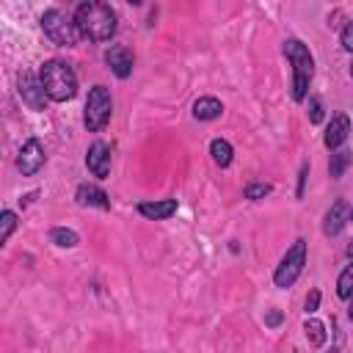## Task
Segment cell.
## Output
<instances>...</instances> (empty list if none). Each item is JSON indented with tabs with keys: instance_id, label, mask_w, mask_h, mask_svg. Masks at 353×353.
I'll list each match as a JSON object with an SVG mask.
<instances>
[{
	"instance_id": "277c9868",
	"label": "cell",
	"mask_w": 353,
	"mask_h": 353,
	"mask_svg": "<svg viewBox=\"0 0 353 353\" xmlns=\"http://www.w3.org/2000/svg\"><path fill=\"white\" fill-rule=\"evenodd\" d=\"M41 30L58 47H74L83 39L80 30H77L74 14H66L63 8H47L41 14Z\"/></svg>"
},
{
	"instance_id": "4316f807",
	"label": "cell",
	"mask_w": 353,
	"mask_h": 353,
	"mask_svg": "<svg viewBox=\"0 0 353 353\" xmlns=\"http://www.w3.org/2000/svg\"><path fill=\"white\" fill-rule=\"evenodd\" d=\"M265 323H268L270 328H276V325L281 323V312H279V309H270V312H268V317H265Z\"/></svg>"
},
{
	"instance_id": "484cf974",
	"label": "cell",
	"mask_w": 353,
	"mask_h": 353,
	"mask_svg": "<svg viewBox=\"0 0 353 353\" xmlns=\"http://www.w3.org/2000/svg\"><path fill=\"white\" fill-rule=\"evenodd\" d=\"M306 176H309V163L301 165V174H298V196H303V185H306Z\"/></svg>"
},
{
	"instance_id": "4fadbf2b",
	"label": "cell",
	"mask_w": 353,
	"mask_h": 353,
	"mask_svg": "<svg viewBox=\"0 0 353 353\" xmlns=\"http://www.w3.org/2000/svg\"><path fill=\"white\" fill-rule=\"evenodd\" d=\"M350 221V207L345 204V201H334L331 204V210L325 212V221H323V232L328 234V237H334V234H339L342 232V226Z\"/></svg>"
},
{
	"instance_id": "d4e9b609",
	"label": "cell",
	"mask_w": 353,
	"mask_h": 353,
	"mask_svg": "<svg viewBox=\"0 0 353 353\" xmlns=\"http://www.w3.org/2000/svg\"><path fill=\"white\" fill-rule=\"evenodd\" d=\"M339 39H342V47H345L347 52H353V19L342 28V36H339Z\"/></svg>"
},
{
	"instance_id": "ffe728a7",
	"label": "cell",
	"mask_w": 353,
	"mask_h": 353,
	"mask_svg": "<svg viewBox=\"0 0 353 353\" xmlns=\"http://www.w3.org/2000/svg\"><path fill=\"white\" fill-rule=\"evenodd\" d=\"M306 336H309V342L314 345V347H320L323 342H325V325L320 323V320H306Z\"/></svg>"
},
{
	"instance_id": "83f0119b",
	"label": "cell",
	"mask_w": 353,
	"mask_h": 353,
	"mask_svg": "<svg viewBox=\"0 0 353 353\" xmlns=\"http://www.w3.org/2000/svg\"><path fill=\"white\" fill-rule=\"evenodd\" d=\"M347 317H350V320H353V295H350V298H347Z\"/></svg>"
},
{
	"instance_id": "603a6c76",
	"label": "cell",
	"mask_w": 353,
	"mask_h": 353,
	"mask_svg": "<svg viewBox=\"0 0 353 353\" xmlns=\"http://www.w3.org/2000/svg\"><path fill=\"white\" fill-rule=\"evenodd\" d=\"M320 119H323V105H320V99H317V97H312V99H309V121H312V124H317Z\"/></svg>"
},
{
	"instance_id": "4dcf8cb0",
	"label": "cell",
	"mask_w": 353,
	"mask_h": 353,
	"mask_svg": "<svg viewBox=\"0 0 353 353\" xmlns=\"http://www.w3.org/2000/svg\"><path fill=\"white\" fill-rule=\"evenodd\" d=\"M331 353H334V350H331Z\"/></svg>"
},
{
	"instance_id": "7c38bea8",
	"label": "cell",
	"mask_w": 353,
	"mask_h": 353,
	"mask_svg": "<svg viewBox=\"0 0 353 353\" xmlns=\"http://www.w3.org/2000/svg\"><path fill=\"white\" fill-rule=\"evenodd\" d=\"M135 210L149 221H165L176 212V199H160V201H138Z\"/></svg>"
},
{
	"instance_id": "3957f363",
	"label": "cell",
	"mask_w": 353,
	"mask_h": 353,
	"mask_svg": "<svg viewBox=\"0 0 353 353\" xmlns=\"http://www.w3.org/2000/svg\"><path fill=\"white\" fill-rule=\"evenodd\" d=\"M41 85L52 102H69L77 94V74L63 61H47L39 72Z\"/></svg>"
},
{
	"instance_id": "e0dca14e",
	"label": "cell",
	"mask_w": 353,
	"mask_h": 353,
	"mask_svg": "<svg viewBox=\"0 0 353 353\" xmlns=\"http://www.w3.org/2000/svg\"><path fill=\"white\" fill-rule=\"evenodd\" d=\"M50 243H55V245H61V248H74V245L80 243V237H77L74 229L55 226V229H50Z\"/></svg>"
},
{
	"instance_id": "5bb4252c",
	"label": "cell",
	"mask_w": 353,
	"mask_h": 353,
	"mask_svg": "<svg viewBox=\"0 0 353 353\" xmlns=\"http://www.w3.org/2000/svg\"><path fill=\"white\" fill-rule=\"evenodd\" d=\"M74 199H77V204H83V207L110 210V199H108V193H105L102 188H97V185H88V182H83V185L77 188Z\"/></svg>"
},
{
	"instance_id": "52a82bcc",
	"label": "cell",
	"mask_w": 353,
	"mask_h": 353,
	"mask_svg": "<svg viewBox=\"0 0 353 353\" xmlns=\"http://www.w3.org/2000/svg\"><path fill=\"white\" fill-rule=\"evenodd\" d=\"M19 97H22V102L30 110H44V105L50 99L47 91H44V85H41V77L33 74V72H22L19 74Z\"/></svg>"
},
{
	"instance_id": "9a60e30c",
	"label": "cell",
	"mask_w": 353,
	"mask_h": 353,
	"mask_svg": "<svg viewBox=\"0 0 353 353\" xmlns=\"http://www.w3.org/2000/svg\"><path fill=\"white\" fill-rule=\"evenodd\" d=\"M221 113H223V105H221V99H215V97H199V99L193 102V116H196L199 121H215Z\"/></svg>"
},
{
	"instance_id": "5b68a950",
	"label": "cell",
	"mask_w": 353,
	"mask_h": 353,
	"mask_svg": "<svg viewBox=\"0 0 353 353\" xmlns=\"http://www.w3.org/2000/svg\"><path fill=\"white\" fill-rule=\"evenodd\" d=\"M303 265H306V240L298 237V240L287 248V254L281 256V262L276 265V270H273V284H276L279 290L292 287V284L298 281V276L303 273Z\"/></svg>"
},
{
	"instance_id": "f1b7e54d",
	"label": "cell",
	"mask_w": 353,
	"mask_h": 353,
	"mask_svg": "<svg viewBox=\"0 0 353 353\" xmlns=\"http://www.w3.org/2000/svg\"><path fill=\"white\" fill-rule=\"evenodd\" d=\"M350 221H353V210H350Z\"/></svg>"
},
{
	"instance_id": "6da1fadb",
	"label": "cell",
	"mask_w": 353,
	"mask_h": 353,
	"mask_svg": "<svg viewBox=\"0 0 353 353\" xmlns=\"http://www.w3.org/2000/svg\"><path fill=\"white\" fill-rule=\"evenodd\" d=\"M74 22L83 39L108 41L116 33V11L108 3H80L74 8Z\"/></svg>"
},
{
	"instance_id": "cb8c5ba5",
	"label": "cell",
	"mask_w": 353,
	"mask_h": 353,
	"mask_svg": "<svg viewBox=\"0 0 353 353\" xmlns=\"http://www.w3.org/2000/svg\"><path fill=\"white\" fill-rule=\"evenodd\" d=\"M317 306H320V290H312V292L306 295L303 309H306V314H314V312H317Z\"/></svg>"
},
{
	"instance_id": "9c48e42d",
	"label": "cell",
	"mask_w": 353,
	"mask_h": 353,
	"mask_svg": "<svg viewBox=\"0 0 353 353\" xmlns=\"http://www.w3.org/2000/svg\"><path fill=\"white\" fill-rule=\"evenodd\" d=\"M105 63L110 66V72H113L116 77L127 80V77L132 74V63H135V58H132L130 47H124V44H110V47L105 50Z\"/></svg>"
},
{
	"instance_id": "44dd1931",
	"label": "cell",
	"mask_w": 353,
	"mask_h": 353,
	"mask_svg": "<svg viewBox=\"0 0 353 353\" xmlns=\"http://www.w3.org/2000/svg\"><path fill=\"white\" fill-rule=\"evenodd\" d=\"M270 190H273V188H270L268 182H251V185H245L243 196H245V199H251V201H259V199H265Z\"/></svg>"
},
{
	"instance_id": "8fae6325",
	"label": "cell",
	"mask_w": 353,
	"mask_h": 353,
	"mask_svg": "<svg viewBox=\"0 0 353 353\" xmlns=\"http://www.w3.org/2000/svg\"><path fill=\"white\" fill-rule=\"evenodd\" d=\"M347 132H350V119H347L345 113H336V116L328 121V127H325L323 143H325L328 149H339V146L347 141Z\"/></svg>"
},
{
	"instance_id": "ba28073f",
	"label": "cell",
	"mask_w": 353,
	"mask_h": 353,
	"mask_svg": "<svg viewBox=\"0 0 353 353\" xmlns=\"http://www.w3.org/2000/svg\"><path fill=\"white\" fill-rule=\"evenodd\" d=\"M44 146H41V141L39 138H28L25 143H22V149H19V154H17V168L22 171V176H33L41 165H44Z\"/></svg>"
},
{
	"instance_id": "f546056e",
	"label": "cell",
	"mask_w": 353,
	"mask_h": 353,
	"mask_svg": "<svg viewBox=\"0 0 353 353\" xmlns=\"http://www.w3.org/2000/svg\"><path fill=\"white\" fill-rule=\"evenodd\" d=\"M350 74H353V66H350Z\"/></svg>"
},
{
	"instance_id": "ac0fdd59",
	"label": "cell",
	"mask_w": 353,
	"mask_h": 353,
	"mask_svg": "<svg viewBox=\"0 0 353 353\" xmlns=\"http://www.w3.org/2000/svg\"><path fill=\"white\" fill-rule=\"evenodd\" d=\"M347 163H350V152H347V149H336V152L331 154V163H328V174H331L334 179H339V176H342V171L347 168Z\"/></svg>"
},
{
	"instance_id": "d6986e66",
	"label": "cell",
	"mask_w": 353,
	"mask_h": 353,
	"mask_svg": "<svg viewBox=\"0 0 353 353\" xmlns=\"http://www.w3.org/2000/svg\"><path fill=\"white\" fill-rule=\"evenodd\" d=\"M336 295H339L342 301H347V298L353 295V262L339 273V279H336Z\"/></svg>"
},
{
	"instance_id": "7a4b0ae2",
	"label": "cell",
	"mask_w": 353,
	"mask_h": 353,
	"mask_svg": "<svg viewBox=\"0 0 353 353\" xmlns=\"http://www.w3.org/2000/svg\"><path fill=\"white\" fill-rule=\"evenodd\" d=\"M284 55L292 63V99L303 102L309 94V83L314 74V58L309 52V47L301 39H287L284 41Z\"/></svg>"
},
{
	"instance_id": "8992f818",
	"label": "cell",
	"mask_w": 353,
	"mask_h": 353,
	"mask_svg": "<svg viewBox=\"0 0 353 353\" xmlns=\"http://www.w3.org/2000/svg\"><path fill=\"white\" fill-rule=\"evenodd\" d=\"M110 113H113V97L105 85H94L88 91V99H85V110H83V124L88 132H99L108 121H110Z\"/></svg>"
},
{
	"instance_id": "7402d4cb",
	"label": "cell",
	"mask_w": 353,
	"mask_h": 353,
	"mask_svg": "<svg viewBox=\"0 0 353 353\" xmlns=\"http://www.w3.org/2000/svg\"><path fill=\"white\" fill-rule=\"evenodd\" d=\"M0 223H3V232H0V243H8L11 232L17 229V215H14L11 210H3V212H0Z\"/></svg>"
},
{
	"instance_id": "30bf717a",
	"label": "cell",
	"mask_w": 353,
	"mask_h": 353,
	"mask_svg": "<svg viewBox=\"0 0 353 353\" xmlns=\"http://www.w3.org/2000/svg\"><path fill=\"white\" fill-rule=\"evenodd\" d=\"M85 165H88V171H91L94 176L105 179V176L110 174V146L102 143V141L91 143V146H88V154H85Z\"/></svg>"
},
{
	"instance_id": "2e32d148",
	"label": "cell",
	"mask_w": 353,
	"mask_h": 353,
	"mask_svg": "<svg viewBox=\"0 0 353 353\" xmlns=\"http://www.w3.org/2000/svg\"><path fill=\"white\" fill-rule=\"evenodd\" d=\"M210 154H212L215 165H221V168L232 165V157H234V152H232V143H229V141H223V138H215V141L210 143Z\"/></svg>"
}]
</instances>
